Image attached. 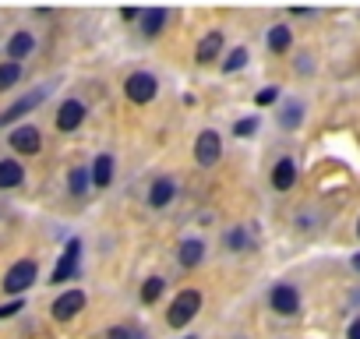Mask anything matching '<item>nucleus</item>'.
Returning a JSON list of instances; mask_svg holds the SVG:
<instances>
[{
    "label": "nucleus",
    "instance_id": "29",
    "mask_svg": "<svg viewBox=\"0 0 360 339\" xmlns=\"http://www.w3.org/2000/svg\"><path fill=\"white\" fill-rule=\"evenodd\" d=\"M15 311H22V300H11V304H4V307H0V318H11Z\"/></svg>",
    "mask_w": 360,
    "mask_h": 339
},
{
    "label": "nucleus",
    "instance_id": "21",
    "mask_svg": "<svg viewBox=\"0 0 360 339\" xmlns=\"http://www.w3.org/2000/svg\"><path fill=\"white\" fill-rule=\"evenodd\" d=\"M18 78H22V68H18V64H11V60L0 64V89H11Z\"/></svg>",
    "mask_w": 360,
    "mask_h": 339
},
{
    "label": "nucleus",
    "instance_id": "13",
    "mask_svg": "<svg viewBox=\"0 0 360 339\" xmlns=\"http://www.w3.org/2000/svg\"><path fill=\"white\" fill-rule=\"evenodd\" d=\"M32 36L29 32H18V36H11V43H8V57H11V64H18L22 57H29L32 53Z\"/></svg>",
    "mask_w": 360,
    "mask_h": 339
},
{
    "label": "nucleus",
    "instance_id": "24",
    "mask_svg": "<svg viewBox=\"0 0 360 339\" xmlns=\"http://www.w3.org/2000/svg\"><path fill=\"white\" fill-rule=\"evenodd\" d=\"M226 248H233V251H240V248H248V234H244L240 226H233V230L226 234Z\"/></svg>",
    "mask_w": 360,
    "mask_h": 339
},
{
    "label": "nucleus",
    "instance_id": "2",
    "mask_svg": "<svg viewBox=\"0 0 360 339\" xmlns=\"http://www.w3.org/2000/svg\"><path fill=\"white\" fill-rule=\"evenodd\" d=\"M36 283V262H18V265H11V272L4 276V290L8 293H22V290H29Z\"/></svg>",
    "mask_w": 360,
    "mask_h": 339
},
{
    "label": "nucleus",
    "instance_id": "25",
    "mask_svg": "<svg viewBox=\"0 0 360 339\" xmlns=\"http://www.w3.org/2000/svg\"><path fill=\"white\" fill-rule=\"evenodd\" d=\"M244 64H248V50L240 46V50H233V53H230V60H226L223 68H226V71H240Z\"/></svg>",
    "mask_w": 360,
    "mask_h": 339
},
{
    "label": "nucleus",
    "instance_id": "23",
    "mask_svg": "<svg viewBox=\"0 0 360 339\" xmlns=\"http://www.w3.org/2000/svg\"><path fill=\"white\" fill-rule=\"evenodd\" d=\"M162 286H166V283H162L159 276H152V279L141 286V300H145V304H155V300H159V293H162Z\"/></svg>",
    "mask_w": 360,
    "mask_h": 339
},
{
    "label": "nucleus",
    "instance_id": "8",
    "mask_svg": "<svg viewBox=\"0 0 360 339\" xmlns=\"http://www.w3.org/2000/svg\"><path fill=\"white\" fill-rule=\"evenodd\" d=\"M272 307H276L279 314H297V311H300V297H297V290L286 286V283H279V286L272 290Z\"/></svg>",
    "mask_w": 360,
    "mask_h": 339
},
{
    "label": "nucleus",
    "instance_id": "6",
    "mask_svg": "<svg viewBox=\"0 0 360 339\" xmlns=\"http://www.w3.org/2000/svg\"><path fill=\"white\" fill-rule=\"evenodd\" d=\"M82 307H85V293H82V290H68L64 297H57V300H53V318L68 321V318H75Z\"/></svg>",
    "mask_w": 360,
    "mask_h": 339
},
{
    "label": "nucleus",
    "instance_id": "11",
    "mask_svg": "<svg viewBox=\"0 0 360 339\" xmlns=\"http://www.w3.org/2000/svg\"><path fill=\"white\" fill-rule=\"evenodd\" d=\"M293 181H297V166H293V159H279L276 170H272V184H276V191H290Z\"/></svg>",
    "mask_w": 360,
    "mask_h": 339
},
{
    "label": "nucleus",
    "instance_id": "10",
    "mask_svg": "<svg viewBox=\"0 0 360 339\" xmlns=\"http://www.w3.org/2000/svg\"><path fill=\"white\" fill-rule=\"evenodd\" d=\"M11 145H15L18 152L32 155V152H39L43 138H39V131H36V127H18V131H11Z\"/></svg>",
    "mask_w": 360,
    "mask_h": 339
},
{
    "label": "nucleus",
    "instance_id": "12",
    "mask_svg": "<svg viewBox=\"0 0 360 339\" xmlns=\"http://www.w3.org/2000/svg\"><path fill=\"white\" fill-rule=\"evenodd\" d=\"M166 18H169V15H166L162 8L145 11V15H141V32H145V36H159V32L166 29Z\"/></svg>",
    "mask_w": 360,
    "mask_h": 339
},
{
    "label": "nucleus",
    "instance_id": "30",
    "mask_svg": "<svg viewBox=\"0 0 360 339\" xmlns=\"http://www.w3.org/2000/svg\"><path fill=\"white\" fill-rule=\"evenodd\" d=\"M349 339H360V318H356V321L349 325Z\"/></svg>",
    "mask_w": 360,
    "mask_h": 339
},
{
    "label": "nucleus",
    "instance_id": "22",
    "mask_svg": "<svg viewBox=\"0 0 360 339\" xmlns=\"http://www.w3.org/2000/svg\"><path fill=\"white\" fill-rule=\"evenodd\" d=\"M269 46H272L276 53H283V50L290 46V29H283V25H276V29L269 32Z\"/></svg>",
    "mask_w": 360,
    "mask_h": 339
},
{
    "label": "nucleus",
    "instance_id": "1",
    "mask_svg": "<svg viewBox=\"0 0 360 339\" xmlns=\"http://www.w3.org/2000/svg\"><path fill=\"white\" fill-rule=\"evenodd\" d=\"M198 307H202V293H198V290H184V293H176V300L169 304L166 321H169L173 328H184V325L198 314Z\"/></svg>",
    "mask_w": 360,
    "mask_h": 339
},
{
    "label": "nucleus",
    "instance_id": "27",
    "mask_svg": "<svg viewBox=\"0 0 360 339\" xmlns=\"http://www.w3.org/2000/svg\"><path fill=\"white\" fill-rule=\"evenodd\" d=\"M106 339H141L138 332H131V328H110V335Z\"/></svg>",
    "mask_w": 360,
    "mask_h": 339
},
{
    "label": "nucleus",
    "instance_id": "20",
    "mask_svg": "<svg viewBox=\"0 0 360 339\" xmlns=\"http://www.w3.org/2000/svg\"><path fill=\"white\" fill-rule=\"evenodd\" d=\"M89 181H92V174H89V170H82V166H78V170H71V177H68V188H71V195H78V198H82V195L89 191Z\"/></svg>",
    "mask_w": 360,
    "mask_h": 339
},
{
    "label": "nucleus",
    "instance_id": "4",
    "mask_svg": "<svg viewBox=\"0 0 360 339\" xmlns=\"http://www.w3.org/2000/svg\"><path fill=\"white\" fill-rule=\"evenodd\" d=\"M124 89H127V99H131V103H148V99L155 96V78L145 75V71H138V75L127 78Z\"/></svg>",
    "mask_w": 360,
    "mask_h": 339
},
{
    "label": "nucleus",
    "instance_id": "16",
    "mask_svg": "<svg viewBox=\"0 0 360 339\" xmlns=\"http://www.w3.org/2000/svg\"><path fill=\"white\" fill-rule=\"evenodd\" d=\"M22 166L15 162V159H4V162H0V188H18L22 184Z\"/></svg>",
    "mask_w": 360,
    "mask_h": 339
},
{
    "label": "nucleus",
    "instance_id": "3",
    "mask_svg": "<svg viewBox=\"0 0 360 339\" xmlns=\"http://www.w3.org/2000/svg\"><path fill=\"white\" fill-rule=\"evenodd\" d=\"M219 152H223V138H219L216 131H202L198 141H195V159H198L202 166H212V162L219 159Z\"/></svg>",
    "mask_w": 360,
    "mask_h": 339
},
{
    "label": "nucleus",
    "instance_id": "32",
    "mask_svg": "<svg viewBox=\"0 0 360 339\" xmlns=\"http://www.w3.org/2000/svg\"><path fill=\"white\" fill-rule=\"evenodd\" d=\"M356 234H360V223H356Z\"/></svg>",
    "mask_w": 360,
    "mask_h": 339
},
{
    "label": "nucleus",
    "instance_id": "28",
    "mask_svg": "<svg viewBox=\"0 0 360 339\" xmlns=\"http://www.w3.org/2000/svg\"><path fill=\"white\" fill-rule=\"evenodd\" d=\"M269 103H276V89H262L258 92V106H269Z\"/></svg>",
    "mask_w": 360,
    "mask_h": 339
},
{
    "label": "nucleus",
    "instance_id": "14",
    "mask_svg": "<svg viewBox=\"0 0 360 339\" xmlns=\"http://www.w3.org/2000/svg\"><path fill=\"white\" fill-rule=\"evenodd\" d=\"M219 50H223V32H209V36L198 43V60H202V64H209V60H216V57H219Z\"/></svg>",
    "mask_w": 360,
    "mask_h": 339
},
{
    "label": "nucleus",
    "instance_id": "31",
    "mask_svg": "<svg viewBox=\"0 0 360 339\" xmlns=\"http://www.w3.org/2000/svg\"><path fill=\"white\" fill-rule=\"evenodd\" d=\"M353 265H356V269H360V255H356V258H353Z\"/></svg>",
    "mask_w": 360,
    "mask_h": 339
},
{
    "label": "nucleus",
    "instance_id": "17",
    "mask_svg": "<svg viewBox=\"0 0 360 339\" xmlns=\"http://www.w3.org/2000/svg\"><path fill=\"white\" fill-rule=\"evenodd\" d=\"M110 181H113V159L110 155H99L96 166H92V184L96 188H106Z\"/></svg>",
    "mask_w": 360,
    "mask_h": 339
},
{
    "label": "nucleus",
    "instance_id": "26",
    "mask_svg": "<svg viewBox=\"0 0 360 339\" xmlns=\"http://www.w3.org/2000/svg\"><path fill=\"white\" fill-rule=\"evenodd\" d=\"M255 127H258V120H255V117H248V120H237L233 134H240V138H244V134H255Z\"/></svg>",
    "mask_w": 360,
    "mask_h": 339
},
{
    "label": "nucleus",
    "instance_id": "19",
    "mask_svg": "<svg viewBox=\"0 0 360 339\" xmlns=\"http://www.w3.org/2000/svg\"><path fill=\"white\" fill-rule=\"evenodd\" d=\"M300 117H304V103H300V99L283 103V110H279V124H283V127H297Z\"/></svg>",
    "mask_w": 360,
    "mask_h": 339
},
{
    "label": "nucleus",
    "instance_id": "18",
    "mask_svg": "<svg viewBox=\"0 0 360 339\" xmlns=\"http://www.w3.org/2000/svg\"><path fill=\"white\" fill-rule=\"evenodd\" d=\"M202 255H205V244L202 241H184V244H180V265H198L202 262Z\"/></svg>",
    "mask_w": 360,
    "mask_h": 339
},
{
    "label": "nucleus",
    "instance_id": "15",
    "mask_svg": "<svg viewBox=\"0 0 360 339\" xmlns=\"http://www.w3.org/2000/svg\"><path fill=\"white\" fill-rule=\"evenodd\" d=\"M148 202H152L155 209H162V205H169V202H173V181H166V177H159V181L152 184V191H148Z\"/></svg>",
    "mask_w": 360,
    "mask_h": 339
},
{
    "label": "nucleus",
    "instance_id": "7",
    "mask_svg": "<svg viewBox=\"0 0 360 339\" xmlns=\"http://www.w3.org/2000/svg\"><path fill=\"white\" fill-rule=\"evenodd\" d=\"M43 96H46V89H36V92H29L25 99H18V103H11L4 113H0V127H4V124H11V120H18V117H25L32 106H39L43 103Z\"/></svg>",
    "mask_w": 360,
    "mask_h": 339
},
{
    "label": "nucleus",
    "instance_id": "5",
    "mask_svg": "<svg viewBox=\"0 0 360 339\" xmlns=\"http://www.w3.org/2000/svg\"><path fill=\"white\" fill-rule=\"evenodd\" d=\"M78 255H82V241H68V248H64V255H60V262H57V269H53V283H64V279L75 276Z\"/></svg>",
    "mask_w": 360,
    "mask_h": 339
},
{
    "label": "nucleus",
    "instance_id": "9",
    "mask_svg": "<svg viewBox=\"0 0 360 339\" xmlns=\"http://www.w3.org/2000/svg\"><path fill=\"white\" fill-rule=\"evenodd\" d=\"M82 120H85V106H82L78 99H68V103L60 106V113H57V127H60V131H75Z\"/></svg>",
    "mask_w": 360,
    "mask_h": 339
}]
</instances>
